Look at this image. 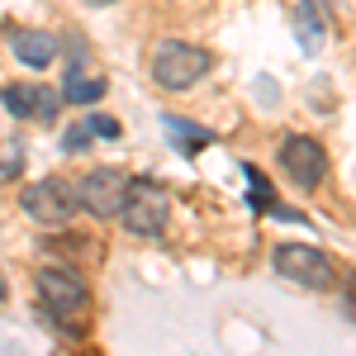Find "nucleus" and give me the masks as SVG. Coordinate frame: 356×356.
I'll list each match as a JSON object with an SVG mask.
<instances>
[{"mask_svg":"<svg viewBox=\"0 0 356 356\" xmlns=\"http://www.w3.org/2000/svg\"><path fill=\"white\" fill-rule=\"evenodd\" d=\"M214 67V57L204 53L200 43H186V38H166L152 53V81L162 90H191L195 81H204Z\"/></svg>","mask_w":356,"mask_h":356,"instance_id":"obj_1","label":"nucleus"},{"mask_svg":"<svg viewBox=\"0 0 356 356\" xmlns=\"http://www.w3.org/2000/svg\"><path fill=\"white\" fill-rule=\"evenodd\" d=\"M62 90L57 86H33V119H43V124H53L57 114H62Z\"/></svg>","mask_w":356,"mask_h":356,"instance_id":"obj_13","label":"nucleus"},{"mask_svg":"<svg viewBox=\"0 0 356 356\" xmlns=\"http://www.w3.org/2000/svg\"><path fill=\"white\" fill-rule=\"evenodd\" d=\"M5 295H10V285H5V280H0V300H5Z\"/></svg>","mask_w":356,"mask_h":356,"instance_id":"obj_19","label":"nucleus"},{"mask_svg":"<svg viewBox=\"0 0 356 356\" xmlns=\"http://www.w3.org/2000/svg\"><path fill=\"white\" fill-rule=\"evenodd\" d=\"M0 105L15 114V119H33V86H24V81L5 86V90H0Z\"/></svg>","mask_w":356,"mask_h":356,"instance_id":"obj_12","label":"nucleus"},{"mask_svg":"<svg viewBox=\"0 0 356 356\" xmlns=\"http://www.w3.org/2000/svg\"><path fill=\"white\" fill-rule=\"evenodd\" d=\"M247 181H252V204H257V209L266 214V209H271L275 200H271V186H266V176H261V171H257L252 162H247Z\"/></svg>","mask_w":356,"mask_h":356,"instance_id":"obj_14","label":"nucleus"},{"mask_svg":"<svg viewBox=\"0 0 356 356\" xmlns=\"http://www.w3.org/2000/svg\"><path fill=\"white\" fill-rule=\"evenodd\" d=\"M280 171L300 186V191H318L323 176H328V152L318 138H304V134H290L280 143Z\"/></svg>","mask_w":356,"mask_h":356,"instance_id":"obj_6","label":"nucleus"},{"mask_svg":"<svg viewBox=\"0 0 356 356\" xmlns=\"http://www.w3.org/2000/svg\"><path fill=\"white\" fill-rule=\"evenodd\" d=\"M38 300H43V309L53 318H62V314H86L90 309V285L72 266H43L38 271Z\"/></svg>","mask_w":356,"mask_h":356,"instance_id":"obj_5","label":"nucleus"},{"mask_svg":"<svg viewBox=\"0 0 356 356\" xmlns=\"http://www.w3.org/2000/svg\"><path fill=\"white\" fill-rule=\"evenodd\" d=\"M57 48H62V43H57V33H48V29H19V33L10 38V53L19 57L24 67H38V72L57 62Z\"/></svg>","mask_w":356,"mask_h":356,"instance_id":"obj_9","label":"nucleus"},{"mask_svg":"<svg viewBox=\"0 0 356 356\" xmlns=\"http://www.w3.org/2000/svg\"><path fill=\"white\" fill-rule=\"evenodd\" d=\"M86 5H100V10H105V5H119V0H86Z\"/></svg>","mask_w":356,"mask_h":356,"instance_id":"obj_18","label":"nucleus"},{"mask_svg":"<svg viewBox=\"0 0 356 356\" xmlns=\"http://www.w3.org/2000/svg\"><path fill=\"white\" fill-rule=\"evenodd\" d=\"M271 266L280 280H290V285H300V290H328L332 280V261L318 252V247H304V243H280L271 252Z\"/></svg>","mask_w":356,"mask_h":356,"instance_id":"obj_3","label":"nucleus"},{"mask_svg":"<svg viewBox=\"0 0 356 356\" xmlns=\"http://www.w3.org/2000/svg\"><path fill=\"white\" fill-rule=\"evenodd\" d=\"M86 143H90V129H86V119H81V124H76V129H72L67 138H62V147H67V152H81Z\"/></svg>","mask_w":356,"mask_h":356,"instance_id":"obj_16","label":"nucleus"},{"mask_svg":"<svg viewBox=\"0 0 356 356\" xmlns=\"http://www.w3.org/2000/svg\"><path fill=\"white\" fill-rule=\"evenodd\" d=\"M328 24H332V0H300V5L290 10V29H295V38H300V48L309 57L323 48Z\"/></svg>","mask_w":356,"mask_h":356,"instance_id":"obj_8","label":"nucleus"},{"mask_svg":"<svg viewBox=\"0 0 356 356\" xmlns=\"http://www.w3.org/2000/svg\"><path fill=\"white\" fill-rule=\"evenodd\" d=\"M86 129H90V138H119L124 134L114 114H86Z\"/></svg>","mask_w":356,"mask_h":356,"instance_id":"obj_15","label":"nucleus"},{"mask_svg":"<svg viewBox=\"0 0 356 356\" xmlns=\"http://www.w3.org/2000/svg\"><path fill=\"white\" fill-rule=\"evenodd\" d=\"M347 314L356 318V280H347Z\"/></svg>","mask_w":356,"mask_h":356,"instance_id":"obj_17","label":"nucleus"},{"mask_svg":"<svg viewBox=\"0 0 356 356\" xmlns=\"http://www.w3.org/2000/svg\"><path fill=\"white\" fill-rule=\"evenodd\" d=\"M129 191H134V181L124 171H114V166H95V171H86L81 181H76V200H81L86 214H95V219H119Z\"/></svg>","mask_w":356,"mask_h":356,"instance_id":"obj_4","label":"nucleus"},{"mask_svg":"<svg viewBox=\"0 0 356 356\" xmlns=\"http://www.w3.org/2000/svg\"><path fill=\"white\" fill-rule=\"evenodd\" d=\"M19 204H24V214H29L33 223H48V228H62V223H72V214L81 209V200H76V186H67L62 176L29 181L24 195H19Z\"/></svg>","mask_w":356,"mask_h":356,"instance_id":"obj_2","label":"nucleus"},{"mask_svg":"<svg viewBox=\"0 0 356 356\" xmlns=\"http://www.w3.org/2000/svg\"><path fill=\"white\" fill-rule=\"evenodd\" d=\"M162 124H166V138H171L186 157H195L200 147H209V143H214V134H209V129H200V124H191V119H176V114H171V119H162Z\"/></svg>","mask_w":356,"mask_h":356,"instance_id":"obj_10","label":"nucleus"},{"mask_svg":"<svg viewBox=\"0 0 356 356\" xmlns=\"http://www.w3.org/2000/svg\"><path fill=\"white\" fill-rule=\"evenodd\" d=\"M100 95H105V76H72L62 86V100H72V105H90Z\"/></svg>","mask_w":356,"mask_h":356,"instance_id":"obj_11","label":"nucleus"},{"mask_svg":"<svg viewBox=\"0 0 356 356\" xmlns=\"http://www.w3.org/2000/svg\"><path fill=\"white\" fill-rule=\"evenodd\" d=\"M119 219H124V228L134 238H162L166 219H171V200L157 186H134L129 200H124V209H119Z\"/></svg>","mask_w":356,"mask_h":356,"instance_id":"obj_7","label":"nucleus"}]
</instances>
